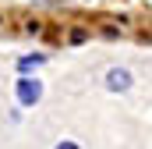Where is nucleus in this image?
I'll return each instance as SVG.
<instances>
[{
  "label": "nucleus",
  "mask_w": 152,
  "mask_h": 149,
  "mask_svg": "<svg viewBox=\"0 0 152 149\" xmlns=\"http://www.w3.org/2000/svg\"><path fill=\"white\" fill-rule=\"evenodd\" d=\"M14 92H18V103L21 107H32V103H39V96H42V85H39L36 78H18L14 82Z\"/></svg>",
  "instance_id": "f257e3e1"
},
{
  "label": "nucleus",
  "mask_w": 152,
  "mask_h": 149,
  "mask_svg": "<svg viewBox=\"0 0 152 149\" xmlns=\"http://www.w3.org/2000/svg\"><path fill=\"white\" fill-rule=\"evenodd\" d=\"M106 89H113V92L131 89V71H124V68H110V71H106Z\"/></svg>",
  "instance_id": "f03ea898"
},
{
  "label": "nucleus",
  "mask_w": 152,
  "mask_h": 149,
  "mask_svg": "<svg viewBox=\"0 0 152 149\" xmlns=\"http://www.w3.org/2000/svg\"><path fill=\"white\" fill-rule=\"evenodd\" d=\"M42 60H46L42 53H36V57H21V60H18V68H21V71H28V68H36V64H42Z\"/></svg>",
  "instance_id": "7ed1b4c3"
},
{
  "label": "nucleus",
  "mask_w": 152,
  "mask_h": 149,
  "mask_svg": "<svg viewBox=\"0 0 152 149\" xmlns=\"http://www.w3.org/2000/svg\"><path fill=\"white\" fill-rule=\"evenodd\" d=\"M57 149H78V146H75V142H71V139H64V142H60V146H57Z\"/></svg>",
  "instance_id": "20e7f679"
}]
</instances>
